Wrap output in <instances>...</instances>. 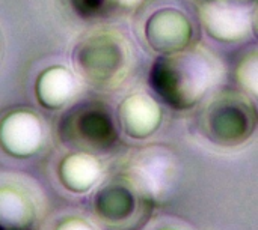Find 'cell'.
<instances>
[{
	"mask_svg": "<svg viewBox=\"0 0 258 230\" xmlns=\"http://www.w3.org/2000/svg\"><path fill=\"white\" fill-rule=\"evenodd\" d=\"M63 184L73 191L91 188L100 176V164L86 152L68 157L60 167Z\"/></svg>",
	"mask_w": 258,
	"mask_h": 230,
	"instance_id": "7c38bea8",
	"label": "cell"
},
{
	"mask_svg": "<svg viewBox=\"0 0 258 230\" xmlns=\"http://www.w3.org/2000/svg\"><path fill=\"white\" fill-rule=\"evenodd\" d=\"M236 2H245V3H246L248 0H236ZM252 2H254V0H252Z\"/></svg>",
	"mask_w": 258,
	"mask_h": 230,
	"instance_id": "9a60e30c",
	"label": "cell"
},
{
	"mask_svg": "<svg viewBox=\"0 0 258 230\" xmlns=\"http://www.w3.org/2000/svg\"><path fill=\"white\" fill-rule=\"evenodd\" d=\"M194 27L184 12L175 8H162L145 23V38L159 53H177L190 44Z\"/></svg>",
	"mask_w": 258,
	"mask_h": 230,
	"instance_id": "5b68a950",
	"label": "cell"
},
{
	"mask_svg": "<svg viewBox=\"0 0 258 230\" xmlns=\"http://www.w3.org/2000/svg\"><path fill=\"white\" fill-rule=\"evenodd\" d=\"M33 218L26 194L12 187H0V230H30Z\"/></svg>",
	"mask_w": 258,
	"mask_h": 230,
	"instance_id": "30bf717a",
	"label": "cell"
},
{
	"mask_svg": "<svg viewBox=\"0 0 258 230\" xmlns=\"http://www.w3.org/2000/svg\"><path fill=\"white\" fill-rule=\"evenodd\" d=\"M119 118L125 133L135 139L150 136L160 124L159 104L145 93L128 96L119 107Z\"/></svg>",
	"mask_w": 258,
	"mask_h": 230,
	"instance_id": "9c48e42d",
	"label": "cell"
},
{
	"mask_svg": "<svg viewBox=\"0 0 258 230\" xmlns=\"http://www.w3.org/2000/svg\"><path fill=\"white\" fill-rule=\"evenodd\" d=\"M74 84V78L67 69L60 66L50 68L39 75L36 84L38 98L48 108L60 107L73 96Z\"/></svg>",
	"mask_w": 258,
	"mask_h": 230,
	"instance_id": "8fae6325",
	"label": "cell"
},
{
	"mask_svg": "<svg viewBox=\"0 0 258 230\" xmlns=\"http://www.w3.org/2000/svg\"><path fill=\"white\" fill-rule=\"evenodd\" d=\"M257 124L254 105L239 93L216 96L203 114L207 137L224 146H236L249 139Z\"/></svg>",
	"mask_w": 258,
	"mask_h": 230,
	"instance_id": "277c9868",
	"label": "cell"
},
{
	"mask_svg": "<svg viewBox=\"0 0 258 230\" xmlns=\"http://www.w3.org/2000/svg\"><path fill=\"white\" fill-rule=\"evenodd\" d=\"M148 202L150 200L122 178L104 185L98 191L95 208L98 215L107 224H124L136 217L139 208L147 209Z\"/></svg>",
	"mask_w": 258,
	"mask_h": 230,
	"instance_id": "8992f818",
	"label": "cell"
},
{
	"mask_svg": "<svg viewBox=\"0 0 258 230\" xmlns=\"http://www.w3.org/2000/svg\"><path fill=\"white\" fill-rule=\"evenodd\" d=\"M245 2L207 0L203 6V20L209 32L224 41L239 39L249 29V14Z\"/></svg>",
	"mask_w": 258,
	"mask_h": 230,
	"instance_id": "52a82bcc",
	"label": "cell"
},
{
	"mask_svg": "<svg viewBox=\"0 0 258 230\" xmlns=\"http://www.w3.org/2000/svg\"><path fill=\"white\" fill-rule=\"evenodd\" d=\"M77 72L97 89L116 87L127 75L132 54L127 39L112 30H97L82 38L73 53Z\"/></svg>",
	"mask_w": 258,
	"mask_h": 230,
	"instance_id": "7a4b0ae2",
	"label": "cell"
},
{
	"mask_svg": "<svg viewBox=\"0 0 258 230\" xmlns=\"http://www.w3.org/2000/svg\"><path fill=\"white\" fill-rule=\"evenodd\" d=\"M57 230H94L91 226H88L86 223L80 221V220H70L67 223H63Z\"/></svg>",
	"mask_w": 258,
	"mask_h": 230,
	"instance_id": "5bb4252c",
	"label": "cell"
},
{
	"mask_svg": "<svg viewBox=\"0 0 258 230\" xmlns=\"http://www.w3.org/2000/svg\"><path fill=\"white\" fill-rule=\"evenodd\" d=\"M216 78V63L201 50H181L160 56L150 72L156 93L171 107L195 105Z\"/></svg>",
	"mask_w": 258,
	"mask_h": 230,
	"instance_id": "6da1fadb",
	"label": "cell"
},
{
	"mask_svg": "<svg viewBox=\"0 0 258 230\" xmlns=\"http://www.w3.org/2000/svg\"><path fill=\"white\" fill-rule=\"evenodd\" d=\"M138 0H70L74 12L83 20H100L135 6Z\"/></svg>",
	"mask_w": 258,
	"mask_h": 230,
	"instance_id": "4fadbf2b",
	"label": "cell"
},
{
	"mask_svg": "<svg viewBox=\"0 0 258 230\" xmlns=\"http://www.w3.org/2000/svg\"><path fill=\"white\" fill-rule=\"evenodd\" d=\"M2 146L15 157H27L38 151L42 143V127L30 111L8 114L0 127Z\"/></svg>",
	"mask_w": 258,
	"mask_h": 230,
	"instance_id": "ba28073f",
	"label": "cell"
},
{
	"mask_svg": "<svg viewBox=\"0 0 258 230\" xmlns=\"http://www.w3.org/2000/svg\"><path fill=\"white\" fill-rule=\"evenodd\" d=\"M59 136L63 143L82 152L107 151L118 133L110 111L97 102H83L70 110L60 121Z\"/></svg>",
	"mask_w": 258,
	"mask_h": 230,
	"instance_id": "3957f363",
	"label": "cell"
}]
</instances>
